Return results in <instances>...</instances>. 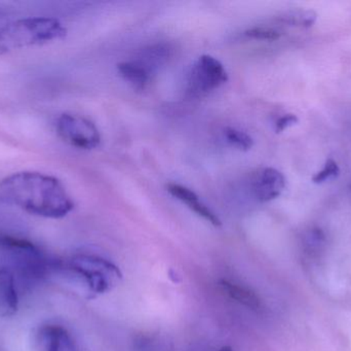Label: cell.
<instances>
[{
  "label": "cell",
  "mask_w": 351,
  "mask_h": 351,
  "mask_svg": "<svg viewBox=\"0 0 351 351\" xmlns=\"http://www.w3.org/2000/svg\"><path fill=\"white\" fill-rule=\"evenodd\" d=\"M0 199L33 216L65 218L74 203L63 183L51 175L22 171L0 181Z\"/></svg>",
  "instance_id": "obj_1"
},
{
  "label": "cell",
  "mask_w": 351,
  "mask_h": 351,
  "mask_svg": "<svg viewBox=\"0 0 351 351\" xmlns=\"http://www.w3.org/2000/svg\"><path fill=\"white\" fill-rule=\"evenodd\" d=\"M18 280L6 266L0 267V317L16 315L20 305Z\"/></svg>",
  "instance_id": "obj_9"
},
{
  "label": "cell",
  "mask_w": 351,
  "mask_h": 351,
  "mask_svg": "<svg viewBox=\"0 0 351 351\" xmlns=\"http://www.w3.org/2000/svg\"><path fill=\"white\" fill-rule=\"evenodd\" d=\"M340 173V168L338 166L337 162L334 161L333 159H329L326 162L325 166L319 172L315 173V177H313V181L315 183H325L327 179L337 177Z\"/></svg>",
  "instance_id": "obj_16"
},
{
  "label": "cell",
  "mask_w": 351,
  "mask_h": 351,
  "mask_svg": "<svg viewBox=\"0 0 351 351\" xmlns=\"http://www.w3.org/2000/svg\"><path fill=\"white\" fill-rule=\"evenodd\" d=\"M219 286L221 291L235 302L251 308L252 310H258L261 308V300L259 297L247 286L229 282V280H222Z\"/></svg>",
  "instance_id": "obj_12"
},
{
  "label": "cell",
  "mask_w": 351,
  "mask_h": 351,
  "mask_svg": "<svg viewBox=\"0 0 351 351\" xmlns=\"http://www.w3.org/2000/svg\"><path fill=\"white\" fill-rule=\"evenodd\" d=\"M245 35L250 38L258 41H276L280 38V33L268 27H254L245 31Z\"/></svg>",
  "instance_id": "obj_17"
},
{
  "label": "cell",
  "mask_w": 351,
  "mask_h": 351,
  "mask_svg": "<svg viewBox=\"0 0 351 351\" xmlns=\"http://www.w3.org/2000/svg\"><path fill=\"white\" fill-rule=\"evenodd\" d=\"M224 137L231 146L243 152L251 150L254 146L253 138L237 128H226L224 130Z\"/></svg>",
  "instance_id": "obj_14"
},
{
  "label": "cell",
  "mask_w": 351,
  "mask_h": 351,
  "mask_svg": "<svg viewBox=\"0 0 351 351\" xmlns=\"http://www.w3.org/2000/svg\"><path fill=\"white\" fill-rule=\"evenodd\" d=\"M286 188V179L278 169L267 167L258 170L252 177L254 197L262 203L276 199Z\"/></svg>",
  "instance_id": "obj_8"
},
{
  "label": "cell",
  "mask_w": 351,
  "mask_h": 351,
  "mask_svg": "<svg viewBox=\"0 0 351 351\" xmlns=\"http://www.w3.org/2000/svg\"><path fill=\"white\" fill-rule=\"evenodd\" d=\"M298 122V117L296 115H293V113L282 115L276 122V133H282L285 130L288 129L289 127L295 125Z\"/></svg>",
  "instance_id": "obj_18"
},
{
  "label": "cell",
  "mask_w": 351,
  "mask_h": 351,
  "mask_svg": "<svg viewBox=\"0 0 351 351\" xmlns=\"http://www.w3.org/2000/svg\"><path fill=\"white\" fill-rule=\"evenodd\" d=\"M317 19V12L311 10H293L284 16L285 22L293 26L305 27V28L313 26Z\"/></svg>",
  "instance_id": "obj_15"
},
{
  "label": "cell",
  "mask_w": 351,
  "mask_h": 351,
  "mask_svg": "<svg viewBox=\"0 0 351 351\" xmlns=\"http://www.w3.org/2000/svg\"><path fill=\"white\" fill-rule=\"evenodd\" d=\"M66 33L64 25L55 18L30 16L12 21L0 27V56L62 39Z\"/></svg>",
  "instance_id": "obj_3"
},
{
  "label": "cell",
  "mask_w": 351,
  "mask_h": 351,
  "mask_svg": "<svg viewBox=\"0 0 351 351\" xmlns=\"http://www.w3.org/2000/svg\"><path fill=\"white\" fill-rule=\"evenodd\" d=\"M36 351H80L75 340L63 326L47 324L34 334Z\"/></svg>",
  "instance_id": "obj_7"
},
{
  "label": "cell",
  "mask_w": 351,
  "mask_h": 351,
  "mask_svg": "<svg viewBox=\"0 0 351 351\" xmlns=\"http://www.w3.org/2000/svg\"><path fill=\"white\" fill-rule=\"evenodd\" d=\"M171 57V47L167 45H150L146 47L140 54L139 57L136 58L138 62L142 64L144 67L147 68L152 76L156 73V70L164 65L169 58Z\"/></svg>",
  "instance_id": "obj_13"
},
{
  "label": "cell",
  "mask_w": 351,
  "mask_h": 351,
  "mask_svg": "<svg viewBox=\"0 0 351 351\" xmlns=\"http://www.w3.org/2000/svg\"><path fill=\"white\" fill-rule=\"evenodd\" d=\"M119 76L135 90L143 91L152 80V72L137 60L121 62L117 65Z\"/></svg>",
  "instance_id": "obj_11"
},
{
  "label": "cell",
  "mask_w": 351,
  "mask_h": 351,
  "mask_svg": "<svg viewBox=\"0 0 351 351\" xmlns=\"http://www.w3.org/2000/svg\"><path fill=\"white\" fill-rule=\"evenodd\" d=\"M167 190L173 197L185 204L189 210L195 212L197 216H202L206 222L210 223L213 226L220 227L222 225L218 216L208 208L192 190L188 189L185 185L174 183H169Z\"/></svg>",
  "instance_id": "obj_10"
},
{
  "label": "cell",
  "mask_w": 351,
  "mask_h": 351,
  "mask_svg": "<svg viewBox=\"0 0 351 351\" xmlns=\"http://www.w3.org/2000/svg\"><path fill=\"white\" fill-rule=\"evenodd\" d=\"M228 80L224 65L216 58L202 55L192 66L188 78V91L192 96L202 97L220 88Z\"/></svg>",
  "instance_id": "obj_5"
},
{
  "label": "cell",
  "mask_w": 351,
  "mask_h": 351,
  "mask_svg": "<svg viewBox=\"0 0 351 351\" xmlns=\"http://www.w3.org/2000/svg\"><path fill=\"white\" fill-rule=\"evenodd\" d=\"M0 249L8 259L6 267L16 276L19 286L20 284L26 286L38 284L58 269L56 262L26 239L8 235L0 236Z\"/></svg>",
  "instance_id": "obj_2"
},
{
  "label": "cell",
  "mask_w": 351,
  "mask_h": 351,
  "mask_svg": "<svg viewBox=\"0 0 351 351\" xmlns=\"http://www.w3.org/2000/svg\"><path fill=\"white\" fill-rule=\"evenodd\" d=\"M58 134L70 146L80 150H94L101 142L100 132L94 123L82 115L63 113L57 121Z\"/></svg>",
  "instance_id": "obj_6"
},
{
  "label": "cell",
  "mask_w": 351,
  "mask_h": 351,
  "mask_svg": "<svg viewBox=\"0 0 351 351\" xmlns=\"http://www.w3.org/2000/svg\"><path fill=\"white\" fill-rule=\"evenodd\" d=\"M218 351H233V350L229 348V346H224V348H220Z\"/></svg>",
  "instance_id": "obj_19"
},
{
  "label": "cell",
  "mask_w": 351,
  "mask_h": 351,
  "mask_svg": "<svg viewBox=\"0 0 351 351\" xmlns=\"http://www.w3.org/2000/svg\"><path fill=\"white\" fill-rule=\"evenodd\" d=\"M67 267L74 275L82 278L95 295L108 293L123 280L119 268L100 256L78 253L69 260Z\"/></svg>",
  "instance_id": "obj_4"
}]
</instances>
